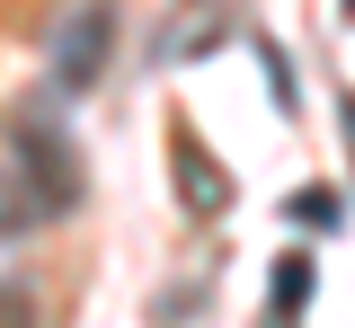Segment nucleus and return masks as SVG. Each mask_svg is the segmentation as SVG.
Listing matches in <instances>:
<instances>
[{"label":"nucleus","mask_w":355,"mask_h":328,"mask_svg":"<svg viewBox=\"0 0 355 328\" xmlns=\"http://www.w3.org/2000/svg\"><path fill=\"white\" fill-rule=\"evenodd\" d=\"M169 178H178V204H187L196 222H222V213H231V169L205 151L196 125H169Z\"/></svg>","instance_id":"3"},{"label":"nucleus","mask_w":355,"mask_h":328,"mask_svg":"<svg viewBox=\"0 0 355 328\" xmlns=\"http://www.w3.org/2000/svg\"><path fill=\"white\" fill-rule=\"evenodd\" d=\"M80 204V151L62 125H9L0 134V231H27Z\"/></svg>","instance_id":"1"},{"label":"nucleus","mask_w":355,"mask_h":328,"mask_svg":"<svg viewBox=\"0 0 355 328\" xmlns=\"http://www.w3.org/2000/svg\"><path fill=\"white\" fill-rule=\"evenodd\" d=\"M107 53H116V9L107 0H80V9H62V27H53V89H89L98 71H107Z\"/></svg>","instance_id":"2"},{"label":"nucleus","mask_w":355,"mask_h":328,"mask_svg":"<svg viewBox=\"0 0 355 328\" xmlns=\"http://www.w3.org/2000/svg\"><path fill=\"white\" fill-rule=\"evenodd\" d=\"M302 293H311V266L284 257V266H275V311H302Z\"/></svg>","instance_id":"5"},{"label":"nucleus","mask_w":355,"mask_h":328,"mask_svg":"<svg viewBox=\"0 0 355 328\" xmlns=\"http://www.w3.org/2000/svg\"><path fill=\"white\" fill-rule=\"evenodd\" d=\"M338 9H347V18H355V0H338Z\"/></svg>","instance_id":"8"},{"label":"nucleus","mask_w":355,"mask_h":328,"mask_svg":"<svg viewBox=\"0 0 355 328\" xmlns=\"http://www.w3.org/2000/svg\"><path fill=\"white\" fill-rule=\"evenodd\" d=\"M338 125H347V151H355V89L338 98Z\"/></svg>","instance_id":"7"},{"label":"nucleus","mask_w":355,"mask_h":328,"mask_svg":"<svg viewBox=\"0 0 355 328\" xmlns=\"http://www.w3.org/2000/svg\"><path fill=\"white\" fill-rule=\"evenodd\" d=\"M0 328H36V293L27 284H0Z\"/></svg>","instance_id":"6"},{"label":"nucleus","mask_w":355,"mask_h":328,"mask_svg":"<svg viewBox=\"0 0 355 328\" xmlns=\"http://www.w3.org/2000/svg\"><path fill=\"white\" fill-rule=\"evenodd\" d=\"M293 222H302V231H338V222H347V195L338 187H302L293 195Z\"/></svg>","instance_id":"4"}]
</instances>
